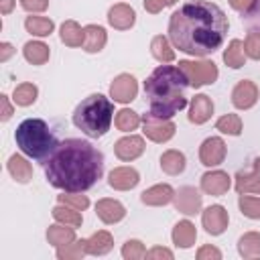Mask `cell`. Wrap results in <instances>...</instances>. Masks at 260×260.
<instances>
[{
    "mask_svg": "<svg viewBox=\"0 0 260 260\" xmlns=\"http://www.w3.org/2000/svg\"><path fill=\"white\" fill-rule=\"evenodd\" d=\"M228 26V16L217 4L193 0L171 14L169 39L175 49L193 57H205L221 47Z\"/></svg>",
    "mask_w": 260,
    "mask_h": 260,
    "instance_id": "cell-1",
    "label": "cell"
},
{
    "mask_svg": "<svg viewBox=\"0 0 260 260\" xmlns=\"http://www.w3.org/2000/svg\"><path fill=\"white\" fill-rule=\"evenodd\" d=\"M104 173V154L87 140H63L45 162L47 181L65 191L81 193L95 185Z\"/></svg>",
    "mask_w": 260,
    "mask_h": 260,
    "instance_id": "cell-2",
    "label": "cell"
},
{
    "mask_svg": "<svg viewBox=\"0 0 260 260\" xmlns=\"http://www.w3.org/2000/svg\"><path fill=\"white\" fill-rule=\"evenodd\" d=\"M189 85L187 75L179 65H160L144 81V91L150 100V114L173 118L187 106L183 89Z\"/></svg>",
    "mask_w": 260,
    "mask_h": 260,
    "instance_id": "cell-3",
    "label": "cell"
},
{
    "mask_svg": "<svg viewBox=\"0 0 260 260\" xmlns=\"http://www.w3.org/2000/svg\"><path fill=\"white\" fill-rule=\"evenodd\" d=\"M114 120V104L104 93L87 95L73 112V124L89 138L104 136Z\"/></svg>",
    "mask_w": 260,
    "mask_h": 260,
    "instance_id": "cell-4",
    "label": "cell"
},
{
    "mask_svg": "<svg viewBox=\"0 0 260 260\" xmlns=\"http://www.w3.org/2000/svg\"><path fill=\"white\" fill-rule=\"evenodd\" d=\"M16 146L30 158H47L59 146L55 134L51 132L49 124L41 118H26L16 126L14 132Z\"/></svg>",
    "mask_w": 260,
    "mask_h": 260,
    "instance_id": "cell-5",
    "label": "cell"
},
{
    "mask_svg": "<svg viewBox=\"0 0 260 260\" xmlns=\"http://www.w3.org/2000/svg\"><path fill=\"white\" fill-rule=\"evenodd\" d=\"M179 67L183 69V73L189 79V85L193 87L209 85L219 75L217 65L213 61H179Z\"/></svg>",
    "mask_w": 260,
    "mask_h": 260,
    "instance_id": "cell-6",
    "label": "cell"
},
{
    "mask_svg": "<svg viewBox=\"0 0 260 260\" xmlns=\"http://www.w3.org/2000/svg\"><path fill=\"white\" fill-rule=\"evenodd\" d=\"M142 128L146 138H150L152 142H167L175 136V124L171 122V118H158L154 114H144L142 118Z\"/></svg>",
    "mask_w": 260,
    "mask_h": 260,
    "instance_id": "cell-7",
    "label": "cell"
},
{
    "mask_svg": "<svg viewBox=\"0 0 260 260\" xmlns=\"http://www.w3.org/2000/svg\"><path fill=\"white\" fill-rule=\"evenodd\" d=\"M225 142L219 138V136H211V138H205L199 146V160L201 165L205 167H217L223 162L225 158Z\"/></svg>",
    "mask_w": 260,
    "mask_h": 260,
    "instance_id": "cell-8",
    "label": "cell"
},
{
    "mask_svg": "<svg viewBox=\"0 0 260 260\" xmlns=\"http://www.w3.org/2000/svg\"><path fill=\"white\" fill-rule=\"evenodd\" d=\"M136 93H138V83L130 73H120L110 85V98L118 104L132 102L136 98Z\"/></svg>",
    "mask_w": 260,
    "mask_h": 260,
    "instance_id": "cell-9",
    "label": "cell"
},
{
    "mask_svg": "<svg viewBox=\"0 0 260 260\" xmlns=\"http://www.w3.org/2000/svg\"><path fill=\"white\" fill-rule=\"evenodd\" d=\"M173 203H175L177 211H181L185 215H195L201 209V193L195 187H181L179 191H175Z\"/></svg>",
    "mask_w": 260,
    "mask_h": 260,
    "instance_id": "cell-10",
    "label": "cell"
},
{
    "mask_svg": "<svg viewBox=\"0 0 260 260\" xmlns=\"http://www.w3.org/2000/svg\"><path fill=\"white\" fill-rule=\"evenodd\" d=\"M228 221H230L228 211H225L221 205H209V207L201 213V223H203L205 232L211 234V236L223 234L225 228H228Z\"/></svg>",
    "mask_w": 260,
    "mask_h": 260,
    "instance_id": "cell-11",
    "label": "cell"
},
{
    "mask_svg": "<svg viewBox=\"0 0 260 260\" xmlns=\"http://www.w3.org/2000/svg\"><path fill=\"white\" fill-rule=\"evenodd\" d=\"M256 102H258V87H256V83L250 81V79L238 81L234 91H232V104L238 110H250Z\"/></svg>",
    "mask_w": 260,
    "mask_h": 260,
    "instance_id": "cell-12",
    "label": "cell"
},
{
    "mask_svg": "<svg viewBox=\"0 0 260 260\" xmlns=\"http://www.w3.org/2000/svg\"><path fill=\"white\" fill-rule=\"evenodd\" d=\"M232 185V177L225 171H209L201 177V191L213 197L225 195Z\"/></svg>",
    "mask_w": 260,
    "mask_h": 260,
    "instance_id": "cell-13",
    "label": "cell"
},
{
    "mask_svg": "<svg viewBox=\"0 0 260 260\" xmlns=\"http://www.w3.org/2000/svg\"><path fill=\"white\" fill-rule=\"evenodd\" d=\"M114 152L120 160H134L144 152V140L142 136H124L114 144Z\"/></svg>",
    "mask_w": 260,
    "mask_h": 260,
    "instance_id": "cell-14",
    "label": "cell"
},
{
    "mask_svg": "<svg viewBox=\"0 0 260 260\" xmlns=\"http://www.w3.org/2000/svg\"><path fill=\"white\" fill-rule=\"evenodd\" d=\"M140 177H138V171L132 169V167H116L112 169L110 177H108V183L112 189H118V191H128V189H134L138 185Z\"/></svg>",
    "mask_w": 260,
    "mask_h": 260,
    "instance_id": "cell-15",
    "label": "cell"
},
{
    "mask_svg": "<svg viewBox=\"0 0 260 260\" xmlns=\"http://www.w3.org/2000/svg\"><path fill=\"white\" fill-rule=\"evenodd\" d=\"M108 22L114 26V28H118V30H128V28H132L134 26V22H136V12H134V8L132 6H128V4H114L110 10H108Z\"/></svg>",
    "mask_w": 260,
    "mask_h": 260,
    "instance_id": "cell-16",
    "label": "cell"
},
{
    "mask_svg": "<svg viewBox=\"0 0 260 260\" xmlns=\"http://www.w3.org/2000/svg\"><path fill=\"white\" fill-rule=\"evenodd\" d=\"M236 191L242 193H256L260 195V158L254 160L252 171H240L236 175Z\"/></svg>",
    "mask_w": 260,
    "mask_h": 260,
    "instance_id": "cell-17",
    "label": "cell"
},
{
    "mask_svg": "<svg viewBox=\"0 0 260 260\" xmlns=\"http://www.w3.org/2000/svg\"><path fill=\"white\" fill-rule=\"evenodd\" d=\"M173 197H175L173 187H171V185H167V183H160V185H152L150 189L142 191L140 201H142L144 205L158 207V205H167V203H171V201H173Z\"/></svg>",
    "mask_w": 260,
    "mask_h": 260,
    "instance_id": "cell-18",
    "label": "cell"
},
{
    "mask_svg": "<svg viewBox=\"0 0 260 260\" xmlns=\"http://www.w3.org/2000/svg\"><path fill=\"white\" fill-rule=\"evenodd\" d=\"M95 213L104 223H118L120 219H124L126 209L116 199H100L95 203Z\"/></svg>",
    "mask_w": 260,
    "mask_h": 260,
    "instance_id": "cell-19",
    "label": "cell"
},
{
    "mask_svg": "<svg viewBox=\"0 0 260 260\" xmlns=\"http://www.w3.org/2000/svg\"><path fill=\"white\" fill-rule=\"evenodd\" d=\"M213 114V102L211 98H207L205 93H197L191 100V108H189V122L193 124H203L211 118Z\"/></svg>",
    "mask_w": 260,
    "mask_h": 260,
    "instance_id": "cell-20",
    "label": "cell"
},
{
    "mask_svg": "<svg viewBox=\"0 0 260 260\" xmlns=\"http://www.w3.org/2000/svg\"><path fill=\"white\" fill-rule=\"evenodd\" d=\"M83 242H85V252L91 254V256H104V254H108V252L112 250V246H114V238H112V234L106 232V230L95 232L91 238H87V240H83Z\"/></svg>",
    "mask_w": 260,
    "mask_h": 260,
    "instance_id": "cell-21",
    "label": "cell"
},
{
    "mask_svg": "<svg viewBox=\"0 0 260 260\" xmlns=\"http://www.w3.org/2000/svg\"><path fill=\"white\" fill-rule=\"evenodd\" d=\"M83 30H85L83 51H87V53H100L106 47V43H108L106 28L100 26V24H87Z\"/></svg>",
    "mask_w": 260,
    "mask_h": 260,
    "instance_id": "cell-22",
    "label": "cell"
},
{
    "mask_svg": "<svg viewBox=\"0 0 260 260\" xmlns=\"http://www.w3.org/2000/svg\"><path fill=\"white\" fill-rule=\"evenodd\" d=\"M195 240H197V230L189 219H183L173 228V244L177 248H191Z\"/></svg>",
    "mask_w": 260,
    "mask_h": 260,
    "instance_id": "cell-23",
    "label": "cell"
},
{
    "mask_svg": "<svg viewBox=\"0 0 260 260\" xmlns=\"http://www.w3.org/2000/svg\"><path fill=\"white\" fill-rule=\"evenodd\" d=\"M8 173H10L12 179L18 181V183H28V181L32 179V167H30V162H28L24 156H20V154H12V156L8 158Z\"/></svg>",
    "mask_w": 260,
    "mask_h": 260,
    "instance_id": "cell-24",
    "label": "cell"
},
{
    "mask_svg": "<svg viewBox=\"0 0 260 260\" xmlns=\"http://www.w3.org/2000/svg\"><path fill=\"white\" fill-rule=\"evenodd\" d=\"M47 240H49V244H53L55 248L65 246V244H71V242H75V228L57 221L55 225H49V230H47Z\"/></svg>",
    "mask_w": 260,
    "mask_h": 260,
    "instance_id": "cell-25",
    "label": "cell"
},
{
    "mask_svg": "<svg viewBox=\"0 0 260 260\" xmlns=\"http://www.w3.org/2000/svg\"><path fill=\"white\" fill-rule=\"evenodd\" d=\"M61 41L67 47H83L85 41V30L75 22V20H65L61 24Z\"/></svg>",
    "mask_w": 260,
    "mask_h": 260,
    "instance_id": "cell-26",
    "label": "cell"
},
{
    "mask_svg": "<svg viewBox=\"0 0 260 260\" xmlns=\"http://www.w3.org/2000/svg\"><path fill=\"white\" fill-rule=\"evenodd\" d=\"M22 55L28 63L32 65H43L49 61V47L41 41H28L24 47H22Z\"/></svg>",
    "mask_w": 260,
    "mask_h": 260,
    "instance_id": "cell-27",
    "label": "cell"
},
{
    "mask_svg": "<svg viewBox=\"0 0 260 260\" xmlns=\"http://www.w3.org/2000/svg\"><path fill=\"white\" fill-rule=\"evenodd\" d=\"M223 61H225V65L232 67V69L244 67V63H246V51H244V43H242L240 39L230 41L228 49L223 51Z\"/></svg>",
    "mask_w": 260,
    "mask_h": 260,
    "instance_id": "cell-28",
    "label": "cell"
},
{
    "mask_svg": "<svg viewBox=\"0 0 260 260\" xmlns=\"http://www.w3.org/2000/svg\"><path fill=\"white\" fill-rule=\"evenodd\" d=\"M185 154L181 150H167L160 156V169L167 175H179L185 171Z\"/></svg>",
    "mask_w": 260,
    "mask_h": 260,
    "instance_id": "cell-29",
    "label": "cell"
},
{
    "mask_svg": "<svg viewBox=\"0 0 260 260\" xmlns=\"http://www.w3.org/2000/svg\"><path fill=\"white\" fill-rule=\"evenodd\" d=\"M150 53H152V57H154L156 61H160V63H171V61H175V51L171 49L169 39L162 37V35L152 37V41H150Z\"/></svg>",
    "mask_w": 260,
    "mask_h": 260,
    "instance_id": "cell-30",
    "label": "cell"
},
{
    "mask_svg": "<svg viewBox=\"0 0 260 260\" xmlns=\"http://www.w3.org/2000/svg\"><path fill=\"white\" fill-rule=\"evenodd\" d=\"M53 217H55V221L71 225V228H79L81 221H83L79 209H75L71 205H65V203H59L57 207H53Z\"/></svg>",
    "mask_w": 260,
    "mask_h": 260,
    "instance_id": "cell-31",
    "label": "cell"
},
{
    "mask_svg": "<svg viewBox=\"0 0 260 260\" xmlns=\"http://www.w3.org/2000/svg\"><path fill=\"white\" fill-rule=\"evenodd\" d=\"M238 252L244 258H260V234L248 232L238 240Z\"/></svg>",
    "mask_w": 260,
    "mask_h": 260,
    "instance_id": "cell-32",
    "label": "cell"
},
{
    "mask_svg": "<svg viewBox=\"0 0 260 260\" xmlns=\"http://www.w3.org/2000/svg\"><path fill=\"white\" fill-rule=\"evenodd\" d=\"M24 28L35 37H49L55 28V22L47 16H26Z\"/></svg>",
    "mask_w": 260,
    "mask_h": 260,
    "instance_id": "cell-33",
    "label": "cell"
},
{
    "mask_svg": "<svg viewBox=\"0 0 260 260\" xmlns=\"http://www.w3.org/2000/svg\"><path fill=\"white\" fill-rule=\"evenodd\" d=\"M140 122H142V118H140L134 110H128V108L116 112V118H114L116 128L122 130V132H132V130H136V128L140 126Z\"/></svg>",
    "mask_w": 260,
    "mask_h": 260,
    "instance_id": "cell-34",
    "label": "cell"
},
{
    "mask_svg": "<svg viewBox=\"0 0 260 260\" xmlns=\"http://www.w3.org/2000/svg\"><path fill=\"white\" fill-rule=\"evenodd\" d=\"M37 95H39V89H37V85L26 81V83H20V85H16V87H14L12 100H14V104H16V106H22V108H26V106L35 104Z\"/></svg>",
    "mask_w": 260,
    "mask_h": 260,
    "instance_id": "cell-35",
    "label": "cell"
},
{
    "mask_svg": "<svg viewBox=\"0 0 260 260\" xmlns=\"http://www.w3.org/2000/svg\"><path fill=\"white\" fill-rule=\"evenodd\" d=\"M215 128H217L221 134L240 136V134H242V118H240L238 114H225V116H221V118L215 122Z\"/></svg>",
    "mask_w": 260,
    "mask_h": 260,
    "instance_id": "cell-36",
    "label": "cell"
},
{
    "mask_svg": "<svg viewBox=\"0 0 260 260\" xmlns=\"http://www.w3.org/2000/svg\"><path fill=\"white\" fill-rule=\"evenodd\" d=\"M85 242L83 240H75L71 244L59 246L57 248V258L59 260H79L81 256H85Z\"/></svg>",
    "mask_w": 260,
    "mask_h": 260,
    "instance_id": "cell-37",
    "label": "cell"
},
{
    "mask_svg": "<svg viewBox=\"0 0 260 260\" xmlns=\"http://www.w3.org/2000/svg\"><path fill=\"white\" fill-rule=\"evenodd\" d=\"M238 205H240V211L250 217V219H260V197H250L246 193L240 195L238 199Z\"/></svg>",
    "mask_w": 260,
    "mask_h": 260,
    "instance_id": "cell-38",
    "label": "cell"
},
{
    "mask_svg": "<svg viewBox=\"0 0 260 260\" xmlns=\"http://www.w3.org/2000/svg\"><path fill=\"white\" fill-rule=\"evenodd\" d=\"M122 256L126 260H140V258H146V250L140 240H128L122 246Z\"/></svg>",
    "mask_w": 260,
    "mask_h": 260,
    "instance_id": "cell-39",
    "label": "cell"
},
{
    "mask_svg": "<svg viewBox=\"0 0 260 260\" xmlns=\"http://www.w3.org/2000/svg\"><path fill=\"white\" fill-rule=\"evenodd\" d=\"M244 51H246V57L260 61V32H256V30L248 32V37L244 41Z\"/></svg>",
    "mask_w": 260,
    "mask_h": 260,
    "instance_id": "cell-40",
    "label": "cell"
},
{
    "mask_svg": "<svg viewBox=\"0 0 260 260\" xmlns=\"http://www.w3.org/2000/svg\"><path fill=\"white\" fill-rule=\"evenodd\" d=\"M59 199V203H65V205H71V207H75V209H79V211H83V209H87L89 207V199L85 197V195H77V193H63V195H59L57 197Z\"/></svg>",
    "mask_w": 260,
    "mask_h": 260,
    "instance_id": "cell-41",
    "label": "cell"
},
{
    "mask_svg": "<svg viewBox=\"0 0 260 260\" xmlns=\"http://www.w3.org/2000/svg\"><path fill=\"white\" fill-rule=\"evenodd\" d=\"M20 6L26 10V12H45L47 6H49V0H20Z\"/></svg>",
    "mask_w": 260,
    "mask_h": 260,
    "instance_id": "cell-42",
    "label": "cell"
},
{
    "mask_svg": "<svg viewBox=\"0 0 260 260\" xmlns=\"http://www.w3.org/2000/svg\"><path fill=\"white\" fill-rule=\"evenodd\" d=\"M219 260L221 258V252L215 248V246H203V248H199V252H197V260Z\"/></svg>",
    "mask_w": 260,
    "mask_h": 260,
    "instance_id": "cell-43",
    "label": "cell"
},
{
    "mask_svg": "<svg viewBox=\"0 0 260 260\" xmlns=\"http://www.w3.org/2000/svg\"><path fill=\"white\" fill-rule=\"evenodd\" d=\"M175 2H177V0H144V8H146V12L156 14V12H160L165 6L175 4Z\"/></svg>",
    "mask_w": 260,
    "mask_h": 260,
    "instance_id": "cell-44",
    "label": "cell"
},
{
    "mask_svg": "<svg viewBox=\"0 0 260 260\" xmlns=\"http://www.w3.org/2000/svg\"><path fill=\"white\" fill-rule=\"evenodd\" d=\"M230 6L238 12H242V14H248L256 6V0H230Z\"/></svg>",
    "mask_w": 260,
    "mask_h": 260,
    "instance_id": "cell-45",
    "label": "cell"
},
{
    "mask_svg": "<svg viewBox=\"0 0 260 260\" xmlns=\"http://www.w3.org/2000/svg\"><path fill=\"white\" fill-rule=\"evenodd\" d=\"M146 258H152V260H156V258H167V260H171V258H173V252L167 250V248L156 246V248H152L150 252H146Z\"/></svg>",
    "mask_w": 260,
    "mask_h": 260,
    "instance_id": "cell-46",
    "label": "cell"
},
{
    "mask_svg": "<svg viewBox=\"0 0 260 260\" xmlns=\"http://www.w3.org/2000/svg\"><path fill=\"white\" fill-rule=\"evenodd\" d=\"M0 104H2V120L6 122L12 116V106L8 102V95H0Z\"/></svg>",
    "mask_w": 260,
    "mask_h": 260,
    "instance_id": "cell-47",
    "label": "cell"
},
{
    "mask_svg": "<svg viewBox=\"0 0 260 260\" xmlns=\"http://www.w3.org/2000/svg\"><path fill=\"white\" fill-rule=\"evenodd\" d=\"M0 49H2V53H0V61L4 63V61H8V57L14 53V49H12V45H10V43H2V45H0Z\"/></svg>",
    "mask_w": 260,
    "mask_h": 260,
    "instance_id": "cell-48",
    "label": "cell"
},
{
    "mask_svg": "<svg viewBox=\"0 0 260 260\" xmlns=\"http://www.w3.org/2000/svg\"><path fill=\"white\" fill-rule=\"evenodd\" d=\"M14 8V0H0V10L2 14H8Z\"/></svg>",
    "mask_w": 260,
    "mask_h": 260,
    "instance_id": "cell-49",
    "label": "cell"
}]
</instances>
